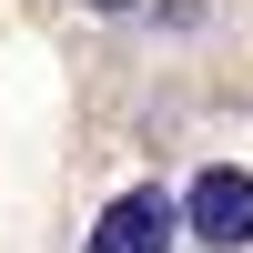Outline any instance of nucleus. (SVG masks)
<instances>
[{
	"mask_svg": "<svg viewBox=\"0 0 253 253\" xmlns=\"http://www.w3.org/2000/svg\"><path fill=\"white\" fill-rule=\"evenodd\" d=\"M91 10H132V0H91Z\"/></svg>",
	"mask_w": 253,
	"mask_h": 253,
	"instance_id": "obj_3",
	"label": "nucleus"
},
{
	"mask_svg": "<svg viewBox=\"0 0 253 253\" xmlns=\"http://www.w3.org/2000/svg\"><path fill=\"white\" fill-rule=\"evenodd\" d=\"M172 223H193V243H213V253H253V172L243 162H203L193 193L172 203Z\"/></svg>",
	"mask_w": 253,
	"mask_h": 253,
	"instance_id": "obj_1",
	"label": "nucleus"
},
{
	"mask_svg": "<svg viewBox=\"0 0 253 253\" xmlns=\"http://www.w3.org/2000/svg\"><path fill=\"white\" fill-rule=\"evenodd\" d=\"M91 253H172V193H152V182L112 193L91 223Z\"/></svg>",
	"mask_w": 253,
	"mask_h": 253,
	"instance_id": "obj_2",
	"label": "nucleus"
}]
</instances>
